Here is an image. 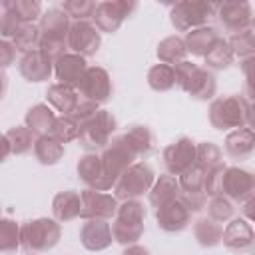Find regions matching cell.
I'll list each match as a JSON object with an SVG mask.
<instances>
[{"mask_svg":"<svg viewBox=\"0 0 255 255\" xmlns=\"http://www.w3.org/2000/svg\"><path fill=\"white\" fill-rule=\"evenodd\" d=\"M251 102L243 96H221L215 98L209 106V124L221 131H231L245 126L251 128Z\"/></svg>","mask_w":255,"mask_h":255,"instance_id":"1","label":"cell"},{"mask_svg":"<svg viewBox=\"0 0 255 255\" xmlns=\"http://www.w3.org/2000/svg\"><path fill=\"white\" fill-rule=\"evenodd\" d=\"M70 24H72V20L60 8H48L46 12H42V16L38 20V30H40L38 50L42 54H46L52 62L68 52L66 36H68Z\"/></svg>","mask_w":255,"mask_h":255,"instance_id":"2","label":"cell"},{"mask_svg":"<svg viewBox=\"0 0 255 255\" xmlns=\"http://www.w3.org/2000/svg\"><path fill=\"white\" fill-rule=\"evenodd\" d=\"M145 207L139 199H128L118 205V211L110 223L112 237L116 243L128 247L141 239L145 229Z\"/></svg>","mask_w":255,"mask_h":255,"instance_id":"3","label":"cell"},{"mask_svg":"<svg viewBox=\"0 0 255 255\" xmlns=\"http://www.w3.org/2000/svg\"><path fill=\"white\" fill-rule=\"evenodd\" d=\"M62 225L54 217H36L20 225V247L26 253H46L58 245Z\"/></svg>","mask_w":255,"mask_h":255,"instance_id":"4","label":"cell"},{"mask_svg":"<svg viewBox=\"0 0 255 255\" xmlns=\"http://www.w3.org/2000/svg\"><path fill=\"white\" fill-rule=\"evenodd\" d=\"M118 129V120L110 110H98L88 122L80 124L78 141L88 153L102 151Z\"/></svg>","mask_w":255,"mask_h":255,"instance_id":"5","label":"cell"},{"mask_svg":"<svg viewBox=\"0 0 255 255\" xmlns=\"http://www.w3.org/2000/svg\"><path fill=\"white\" fill-rule=\"evenodd\" d=\"M100 161H102V169H104V181H106V187L110 191L114 187V183L118 181V177L131 163L137 161V155H135V151L131 149V145L128 143V139L124 135H116L102 149Z\"/></svg>","mask_w":255,"mask_h":255,"instance_id":"6","label":"cell"},{"mask_svg":"<svg viewBox=\"0 0 255 255\" xmlns=\"http://www.w3.org/2000/svg\"><path fill=\"white\" fill-rule=\"evenodd\" d=\"M217 4L203 0H183L175 2L169 10V22L177 32H191L207 26V22L215 16Z\"/></svg>","mask_w":255,"mask_h":255,"instance_id":"7","label":"cell"},{"mask_svg":"<svg viewBox=\"0 0 255 255\" xmlns=\"http://www.w3.org/2000/svg\"><path fill=\"white\" fill-rule=\"evenodd\" d=\"M155 181L153 169L145 161H135L131 163L114 183L112 191L118 201H128V199H139L145 195Z\"/></svg>","mask_w":255,"mask_h":255,"instance_id":"8","label":"cell"},{"mask_svg":"<svg viewBox=\"0 0 255 255\" xmlns=\"http://www.w3.org/2000/svg\"><path fill=\"white\" fill-rule=\"evenodd\" d=\"M137 8V2L133 0H104V2H98L96 4V10H94V26L106 34H114L120 30V26L135 12Z\"/></svg>","mask_w":255,"mask_h":255,"instance_id":"9","label":"cell"},{"mask_svg":"<svg viewBox=\"0 0 255 255\" xmlns=\"http://www.w3.org/2000/svg\"><path fill=\"white\" fill-rule=\"evenodd\" d=\"M255 191V177L251 171L241 169V167H225L223 177H221V187L219 195L227 197L233 205H243L253 199Z\"/></svg>","mask_w":255,"mask_h":255,"instance_id":"10","label":"cell"},{"mask_svg":"<svg viewBox=\"0 0 255 255\" xmlns=\"http://www.w3.org/2000/svg\"><path fill=\"white\" fill-rule=\"evenodd\" d=\"M76 90H78L80 98L90 100L100 106L112 98L114 86H112V78H110L108 70H104L102 66H88V70L84 72Z\"/></svg>","mask_w":255,"mask_h":255,"instance_id":"11","label":"cell"},{"mask_svg":"<svg viewBox=\"0 0 255 255\" xmlns=\"http://www.w3.org/2000/svg\"><path fill=\"white\" fill-rule=\"evenodd\" d=\"M102 46V34L94 26V22L84 20V22H72L68 36H66V48L72 54H78L82 58L94 56Z\"/></svg>","mask_w":255,"mask_h":255,"instance_id":"12","label":"cell"},{"mask_svg":"<svg viewBox=\"0 0 255 255\" xmlns=\"http://www.w3.org/2000/svg\"><path fill=\"white\" fill-rule=\"evenodd\" d=\"M82 197V213L80 217L84 221L88 219H102V221H110L114 219L120 201L114 197V193L108 191H96L86 187L84 191H80Z\"/></svg>","mask_w":255,"mask_h":255,"instance_id":"13","label":"cell"},{"mask_svg":"<svg viewBox=\"0 0 255 255\" xmlns=\"http://www.w3.org/2000/svg\"><path fill=\"white\" fill-rule=\"evenodd\" d=\"M215 16L219 18L223 30L237 34L243 30H249L253 26V6L245 0H229L217 4Z\"/></svg>","mask_w":255,"mask_h":255,"instance_id":"14","label":"cell"},{"mask_svg":"<svg viewBox=\"0 0 255 255\" xmlns=\"http://www.w3.org/2000/svg\"><path fill=\"white\" fill-rule=\"evenodd\" d=\"M193 163H195V141L191 137L181 135L163 147V165L169 175L177 177Z\"/></svg>","mask_w":255,"mask_h":255,"instance_id":"15","label":"cell"},{"mask_svg":"<svg viewBox=\"0 0 255 255\" xmlns=\"http://www.w3.org/2000/svg\"><path fill=\"white\" fill-rule=\"evenodd\" d=\"M221 243L235 253H249L255 245V231L249 223V219L235 217L229 219V223L223 227Z\"/></svg>","mask_w":255,"mask_h":255,"instance_id":"16","label":"cell"},{"mask_svg":"<svg viewBox=\"0 0 255 255\" xmlns=\"http://www.w3.org/2000/svg\"><path fill=\"white\" fill-rule=\"evenodd\" d=\"M155 221H157V227L161 231L179 233L191 223V211L179 199H173V201L155 209Z\"/></svg>","mask_w":255,"mask_h":255,"instance_id":"17","label":"cell"},{"mask_svg":"<svg viewBox=\"0 0 255 255\" xmlns=\"http://www.w3.org/2000/svg\"><path fill=\"white\" fill-rule=\"evenodd\" d=\"M18 72L26 82H34V84L46 82L54 74V62L46 54H42L40 50H34V52H28L20 58Z\"/></svg>","mask_w":255,"mask_h":255,"instance_id":"18","label":"cell"},{"mask_svg":"<svg viewBox=\"0 0 255 255\" xmlns=\"http://www.w3.org/2000/svg\"><path fill=\"white\" fill-rule=\"evenodd\" d=\"M112 227L102 219H88L80 227V243L88 251H104L112 245Z\"/></svg>","mask_w":255,"mask_h":255,"instance_id":"19","label":"cell"},{"mask_svg":"<svg viewBox=\"0 0 255 255\" xmlns=\"http://www.w3.org/2000/svg\"><path fill=\"white\" fill-rule=\"evenodd\" d=\"M86 70H88L86 58L72 54V52H66L58 60H54V76H56L58 84H64V86L76 88Z\"/></svg>","mask_w":255,"mask_h":255,"instance_id":"20","label":"cell"},{"mask_svg":"<svg viewBox=\"0 0 255 255\" xmlns=\"http://www.w3.org/2000/svg\"><path fill=\"white\" fill-rule=\"evenodd\" d=\"M221 38H223V36H221L213 26H203V28H197V30L187 32L185 38H183V44H185L187 54L205 58V56L215 48V44H217Z\"/></svg>","mask_w":255,"mask_h":255,"instance_id":"21","label":"cell"},{"mask_svg":"<svg viewBox=\"0 0 255 255\" xmlns=\"http://www.w3.org/2000/svg\"><path fill=\"white\" fill-rule=\"evenodd\" d=\"M255 149V131L253 128H237L231 129L225 137V153L233 159H247Z\"/></svg>","mask_w":255,"mask_h":255,"instance_id":"22","label":"cell"},{"mask_svg":"<svg viewBox=\"0 0 255 255\" xmlns=\"http://www.w3.org/2000/svg\"><path fill=\"white\" fill-rule=\"evenodd\" d=\"M82 213V197L76 189H66L54 195L52 199V215L58 223H68L78 219Z\"/></svg>","mask_w":255,"mask_h":255,"instance_id":"23","label":"cell"},{"mask_svg":"<svg viewBox=\"0 0 255 255\" xmlns=\"http://www.w3.org/2000/svg\"><path fill=\"white\" fill-rule=\"evenodd\" d=\"M78 177L86 183V187L96 189V191H108L106 181H104V169L100 161V153H84L76 165Z\"/></svg>","mask_w":255,"mask_h":255,"instance_id":"24","label":"cell"},{"mask_svg":"<svg viewBox=\"0 0 255 255\" xmlns=\"http://www.w3.org/2000/svg\"><path fill=\"white\" fill-rule=\"evenodd\" d=\"M80 100V94L76 88L72 86H64V84H52L46 90V104L50 108H54L56 112H60V116H70L72 110L76 108Z\"/></svg>","mask_w":255,"mask_h":255,"instance_id":"25","label":"cell"},{"mask_svg":"<svg viewBox=\"0 0 255 255\" xmlns=\"http://www.w3.org/2000/svg\"><path fill=\"white\" fill-rule=\"evenodd\" d=\"M54 122H56V112L48 104H36L24 116V126L36 137L38 135H48L52 126H54Z\"/></svg>","mask_w":255,"mask_h":255,"instance_id":"26","label":"cell"},{"mask_svg":"<svg viewBox=\"0 0 255 255\" xmlns=\"http://www.w3.org/2000/svg\"><path fill=\"white\" fill-rule=\"evenodd\" d=\"M179 195V183H177V177L169 175V173H163L159 177H155L151 189L147 191V197H149V203L157 209L173 199H177Z\"/></svg>","mask_w":255,"mask_h":255,"instance_id":"27","label":"cell"},{"mask_svg":"<svg viewBox=\"0 0 255 255\" xmlns=\"http://www.w3.org/2000/svg\"><path fill=\"white\" fill-rule=\"evenodd\" d=\"M217 92V82H215V76L207 70V68H197L191 84L187 86L185 94L197 102H207V100H213Z\"/></svg>","mask_w":255,"mask_h":255,"instance_id":"28","label":"cell"},{"mask_svg":"<svg viewBox=\"0 0 255 255\" xmlns=\"http://www.w3.org/2000/svg\"><path fill=\"white\" fill-rule=\"evenodd\" d=\"M32 151H34L36 161L42 163V165H56L64 157V145L58 139H54L50 133L48 135H38L34 139Z\"/></svg>","mask_w":255,"mask_h":255,"instance_id":"29","label":"cell"},{"mask_svg":"<svg viewBox=\"0 0 255 255\" xmlns=\"http://www.w3.org/2000/svg\"><path fill=\"white\" fill-rule=\"evenodd\" d=\"M122 135L131 145V149L135 151L137 159H143V157H147L151 153L153 143H155V137H153V133H151V129L147 126H139V124L129 126Z\"/></svg>","mask_w":255,"mask_h":255,"instance_id":"30","label":"cell"},{"mask_svg":"<svg viewBox=\"0 0 255 255\" xmlns=\"http://www.w3.org/2000/svg\"><path fill=\"white\" fill-rule=\"evenodd\" d=\"M185 56H187V50H185L183 38L177 36V34L167 36L157 44V60H159V64L175 66L179 62H183Z\"/></svg>","mask_w":255,"mask_h":255,"instance_id":"31","label":"cell"},{"mask_svg":"<svg viewBox=\"0 0 255 255\" xmlns=\"http://www.w3.org/2000/svg\"><path fill=\"white\" fill-rule=\"evenodd\" d=\"M221 233H223V225L209 219V217H201L193 223V237L205 249L219 245L221 243Z\"/></svg>","mask_w":255,"mask_h":255,"instance_id":"32","label":"cell"},{"mask_svg":"<svg viewBox=\"0 0 255 255\" xmlns=\"http://www.w3.org/2000/svg\"><path fill=\"white\" fill-rule=\"evenodd\" d=\"M10 42L16 48V52H20L22 56L28 54V52L38 50V46H40V30H38V24H20V28L10 38Z\"/></svg>","mask_w":255,"mask_h":255,"instance_id":"33","label":"cell"},{"mask_svg":"<svg viewBox=\"0 0 255 255\" xmlns=\"http://www.w3.org/2000/svg\"><path fill=\"white\" fill-rule=\"evenodd\" d=\"M20 249V223L0 217V255H12Z\"/></svg>","mask_w":255,"mask_h":255,"instance_id":"34","label":"cell"},{"mask_svg":"<svg viewBox=\"0 0 255 255\" xmlns=\"http://www.w3.org/2000/svg\"><path fill=\"white\" fill-rule=\"evenodd\" d=\"M4 4L22 24H36L42 16V4L38 0H4Z\"/></svg>","mask_w":255,"mask_h":255,"instance_id":"35","label":"cell"},{"mask_svg":"<svg viewBox=\"0 0 255 255\" xmlns=\"http://www.w3.org/2000/svg\"><path fill=\"white\" fill-rule=\"evenodd\" d=\"M147 86L153 92H169L175 88V76L173 66L167 64H153L147 70Z\"/></svg>","mask_w":255,"mask_h":255,"instance_id":"36","label":"cell"},{"mask_svg":"<svg viewBox=\"0 0 255 255\" xmlns=\"http://www.w3.org/2000/svg\"><path fill=\"white\" fill-rule=\"evenodd\" d=\"M4 135H6V139H8V143H10V151H12L14 155H26V153H30L32 147H34L36 135H34L26 126H14V128H10Z\"/></svg>","mask_w":255,"mask_h":255,"instance_id":"37","label":"cell"},{"mask_svg":"<svg viewBox=\"0 0 255 255\" xmlns=\"http://www.w3.org/2000/svg\"><path fill=\"white\" fill-rule=\"evenodd\" d=\"M227 44L233 52L235 58H241V60H247V58H253V52H255V34H253V28L249 30H243V32H237V34H231L227 38Z\"/></svg>","mask_w":255,"mask_h":255,"instance_id":"38","label":"cell"},{"mask_svg":"<svg viewBox=\"0 0 255 255\" xmlns=\"http://www.w3.org/2000/svg\"><path fill=\"white\" fill-rule=\"evenodd\" d=\"M203 60H205V66L211 68V70H227V68L235 62V56H233V52H231L227 40L221 38V40L215 44V48H213Z\"/></svg>","mask_w":255,"mask_h":255,"instance_id":"39","label":"cell"},{"mask_svg":"<svg viewBox=\"0 0 255 255\" xmlns=\"http://www.w3.org/2000/svg\"><path fill=\"white\" fill-rule=\"evenodd\" d=\"M195 163L201 165L203 169L215 167L219 163H223V151L217 143L213 141H201L195 143Z\"/></svg>","mask_w":255,"mask_h":255,"instance_id":"40","label":"cell"},{"mask_svg":"<svg viewBox=\"0 0 255 255\" xmlns=\"http://www.w3.org/2000/svg\"><path fill=\"white\" fill-rule=\"evenodd\" d=\"M203 181H205V169L197 163H193L189 169L177 175L179 191L183 193H203Z\"/></svg>","mask_w":255,"mask_h":255,"instance_id":"41","label":"cell"},{"mask_svg":"<svg viewBox=\"0 0 255 255\" xmlns=\"http://www.w3.org/2000/svg\"><path fill=\"white\" fill-rule=\"evenodd\" d=\"M60 10L66 12V16L74 22H84L94 16L96 2L94 0H64L60 4Z\"/></svg>","mask_w":255,"mask_h":255,"instance_id":"42","label":"cell"},{"mask_svg":"<svg viewBox=\"0 0 255 255\" xmlns=\"http://www.w3.org/2000/svg\"><path fill=\"white\" fill-rule=\"evenodd\" d=\"M78 129H80V126L70 116H56V122L50 129V135L54 139H58L62 145H66V143L78 139Z\"/></svg>","mask_w":255,"mask_h":255,"instance_id":"43","label":"cell"},{"mask_svg":"<svg viewBox=\"0 0 255 255\" xmlns=\"http://www.w3.org/2000/svg\"><path fill=\"white\" fill-rule=\"evenodd\" d=\"M205 207H207V217L217 221V223H227L235 215V205L227 197H223V195L211 197Z\"/></svg>","mask_w":255,"mask_h":255,"instance_id":"44","label":"cell"},{"mask_svg":"<svg viewBox=\"0 0 255 255\" xmlns=\"http://www.w3.org/2000/svg\"><path fill=\"white\" fill-rule=\"evenodd\" d=\"M225 163H219L215 167H209L205 169V181H203V193L207 197H215L219 195V187H221V177H223V171H225Z\"/></svg>","mask_w":255,"mask_h":255,"instance_id":"45","label":"cell"},{"mask_svg":"<svg viewBox=\"0 0 255 255\" xmlns=\"http://www.w3.org/2000/svg\"><path fill=\"white\" fill-rule=\"evenodd\" d=\"M20 24L22 22L6 8L4 0H0V38L2 40H10L16 34V30L20 28Z\"/></svg>","mask_w":255,"mask_h":255,"instance_id":"46","label":"cell"},{"mask_svg":"<svg viewBox=\"0 0 255 255\" xmlns=\"http://www.w3.org/2000/svg\"><path fill=\"white\" fill-rule=\"evenodd\" d=\"M197 64H193V62H189V60H183V62H179V64H175L173 66V76H175V86L179 88V90H187V86L191 84V80H193V76H195V72H197Z\"/></svg>","mask_w":255,"mask_h":255,"instance_id":"47","label":"cell"},{"mask_svg":"<svg viewBox=\"0 0 255 255\" xmlns=\"http://www.w3.org/2000/svg\"><path fill=\"white\" fill-rule=\"evenodd\" d=\"M100 110V106L98 104H94V102H90V100H84V98H80L78 100V104H76V108L72 110V114H70V118L80 126V124H84V122H88L96 112Z\"/></svg>","mask_w":255,"mask_h":255,"instance_id":"48","label":"cell"},{"mask_svg":"<svg viewBox=\"0 0 255 255\" xmlns=\"http://www.w3.org/2000/svg\"><path fill=\"white\" fill-rule=\"evenodd\" d=\"M177 199H179L191 213L201 211V209H205V205H207V195H205V193H183V191H179Z\"/></svg>","mask_w":255,"mask_h":255,"instance_id":"49","label":"cell"},{"mask_svg":"<svg viewBox=\"0 0 255 255\" xmlns=\"http://www.w3.org/2000/svg\"><path fill=\"white\" fill-rule=\"evenodd\" d=\"M16 48L12 46L10 40H2L0 38V70L4 72L6 68H10L16 62Z\"/></svg>","mask_w":255,"mask_h":255,"instance_id":"50","label":"cell"},{"mask_svg":"<svg viewBox=\"0 0 255 255\" xmlns=\"http://www.w3.org/2000/svg\"><path fill=\"white\" fill-rule=\"evenodd\" d=\"M122 255H151V253H149L147 247H143V245H139V243H133V245L124 247Z\"/></svg>","mask_w":255,"mask_h":255,"instance_id":"51","label":"cell"},{"mask_svg":"<svg viewBox=\"0 0 255 255\" xmlns=\"http://www.w3.org/2000/svg\"><path fill=\"white\" fill-rule=\"evenodd\" d=\"M10 155H12V151H10V143H8L6 135L0 133V163H4Z\"/></svg>","mask_w":255,"mask_h":255,"instance_id":"52","label":"cell"},{"mask_svg":"<svg viewBox=\"0 0 255 255\" xmlns=\"http://www.w3.org/2000/svg\"><path fill=\"white\" fill-rule=\"evenodd\" d=\"M6 92H8V78H6V74L0 70V100H4Z\"/></svg>","mask_w":255,"mask_h":255,"instance_id":"53","label":"cell"},{"mask_svg":"<svg viewBox=\"0 0 255 255\" xmlns=\"http://www.w3.org/2000/svg\"><path fill=\"white\" fill-rule=\"evenodd\" d=\"M28 255H38V253H28Z\"/></svg>","mask_w":255,"mask_h":255,"instance_id":"54","label":"cell"},{"mask_svg":"<svg viewBox=\"0 0 255 255\" xmlns=\"http://www.w3.org/2000/svg\"><path fill=\"white\" fill-rule=\"evenodd\" d=\"M0 217H2V215H0Z\"/></svg>","mask_w":255,"mask_h":255,"instance_id":"55","label":"cell"}]
</instances>
